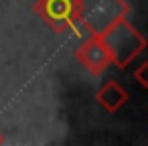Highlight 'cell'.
Segmentation results:
<instances>
[{
	"label": "cell",
	"mask_w": 148,
	"mask_h": 146,
	"mask_svg": "<svg viewBox=\"0 0 148 146\" xmlns=\"http://www.w3.org/2000/svg\"><path fill=\"white\" fill-rule=\"evenodd\" d=\"M99 39L110 55L112 65H116L118 69H126L148 45L144 35H140V31L134 29L126 21V16L118 19L103 33H99Z\"/></svg>",
	"instance_id": "1"
},
{
	"label": "cell",
	"mask_w": 148,
	"mask_h": 146,
	"mask_svg": "<svg viewBox=\"0 0 148 146\" xmlns=\"http://www.w3.org/2000/svg\"><path fill=\"white\" fill-rule=\"evenodd\" d=\"M130 12L126 0H77V21L87 35H99Z\"/></svg>",
	"instance_id": "2"
},
{
	"label": "cell",
	"mask_w": 148,
	"mask_h": 146,
	"mask_svg": "<svg viewBox=\"0 0 148 146\" xmlns=\"http://www.w3.org/2000/svg\"><path fill=\"white\" fill-rule=\"evenodd\" d=\"M33 10L55 33L75 31L79 27L77 0H37L33 4Z\"/></svg>",
	"instance_id": "3"
},
{
	"label": "cell",
	"mask_w": 148,
	"mask_h": 146,
	"mask_svg": "<svg viewBox=\"0 0 148 146\" xmlns=\"http://www.w3.org/2000/svg\"><path fill=\"white\" fill-rule=\"evenodd\" d=\"M73 57H75L77 63H79L87 73H91L93 77L101 75V73L112 65L110 55H108V51H106V47H103L99 35H89L83 43H79V45L75 47V51H73Z\"/></svg>",
	"instance_id": "4"
},
{
	"label": "cell",
	"mask_w": 148,
	"mask_h": 146,
	"mask_svg": "<svg viewBox=\"0 0 148 146\" xmlns=\"http://www.w3.org/2000/svg\"><path fill=\"white\" fill-rule=\"evenodd\" d=\"M95 101H97L106 112L116 114L118 110H122V108L126 106V101H128V91H126L118 81L110 79V81H106V83L97 89Z\"/></svg>",
	"instance_id": "5"
},
{
	"label": "cell",
	"mask_w": 148,
	"mask_h": 146,
	"mask_svg": "<svg viewBox=\"0 0 148 146\" xmlns=\"http://www.w3.org/2000/svg\"><path fill=\"white\" fill-rule=\"evenodd\" d=\"M134 79H136L144 89H148V59L136 67V71H134Z\"/></svg>",
	"instance_id": "6"
},
{
	"label": "cell",
	"mask_w": 148,
	"mask_h": 146,
	"mask_svg": "<svg viewBox=\"0 0 148 146\" xmlns=\"http://www.w3.org/2000/svg\"><path fill=\"white\" fill-rule=\"evenodd\" d=\"M0 144H4V136L2 134H0Z\"/></svg>",
	"instance_id": "7"
}]
</instances>
